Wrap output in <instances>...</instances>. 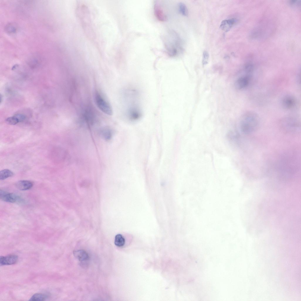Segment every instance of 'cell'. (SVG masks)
Here are the masks:
<instances>
[{
	"label": "cell",
	"instance_id": "cell-1",
	"mask_svg": "<svg viewBox=\"0 0 301 301\" xmlns=\"http://www.w3.org/2000/svg\"><path fill=\"white\" fill-rule=\"evenodd\" d=\"M259 123L258 115L255 112L248 111L243 116L240 122V128L244 134H249L254 132Z\"/></svg>",
	"mask_w": 301,
	"mask_h": 301
},
{
	"label": "cell",
	"instance_id": "cell-2",
	"mask_svg": "<svg viewBox=\"0 0 301 301\" xmlns=\"http://www.w3.org/2000/svg\"><path fill=\"white\" fill-rule=\"evenodd\" d=\"M271 26L268 23H260L251 31L250 38L253 40H260L265 38L271 31Z\"/></svg>",
	"mask_w": 301,
	"mask_h": 301
},
{
	"label": "cell",
	"instance_id": "cell-3",
	"mask_svg": "<svg viewBox=\"0 0 301 301\" xmlns=\"http://www.w3.org/2000/svg\"><path fill=\"white\" fill-rule=\"evenodd\" d=\"M94 98L96 106L102 112L110 116L113 114V111L111 105L99 92L95 91Z\"/></svg>",
	"mask_w": 301,
	"mask_h": 301
},
{
	"label": "cell",
	"instance_id": "cell-4",
	"mask_svg": "<svg viewBox=\"0 0 301 301\" xmlns=\"http://www.w3.org/2000/svg\"><path fill=\"white\" fill-rule=\"evenodd\" d=\"M282 127L286 131L294 133L297 132L300 128L299 120L293 117H287L282 121Z\"/></svg>",
	"mask_w": 301,
	"mask_h": 301
},
{
	"label": "cell",
	"instance_id": "cell-5",
	"mask_svg": "<svg viewBox=\"0 0 301 301\" xmlns=\"http://www.w3.org/2000/svg\"><path fill=\"white\" fill-rule=\"evenodd\" d=\"M282 106L286 109H291L296 105L297 101L295 98L291 95H287L282 98L281 100Z\"/></svg>",
	"mask_w": 301,
	"mask_h": 301
},
{
	"label": "cell",
	"instance_id": "cell-6",
	"mask_svg": "<svg viewBox=\"0 0 301 301\" xmlns=\"http://www.w3.org/2000/svg\"><path fill=\"white\" fill-rule=\"evenodd\" d=\"M0 198L3 201L11 203L19 202L21 200L20 197L17 195L1 190H0Z\"/></svg>",
	"mask_w": 301,
	"mask_h": 301
},
{
	"label": "cell",
	"instance_id": "cell-7",
	"mask_svg": "<svg viewBox=\"0 0 301 301\" xmlns=\"http://www.w3.org/2000/svg\"><path fill=\"white\" fill-rule=\"evenodd\" d=\"M251 75L245 74L240 77L235 83V88L239 90L244 89L247 87L250 83Z\"/></svg>",
	"mask_w": 301,
	"mask_h": 301
},
{
	"label": "cell",
	"instance_id": "cell-8",
	"mask_svg": "<svg viewBox=\"0 0 301 301\" xmlns=\"http://www.w3.org/2000/svg\"><path fill=\"white\" fill-rule=\"evenodd\" d=\"M18 260V256L15 255H10L6 256H1V265H9L16 263Z\"/></svg>",
	"mask_w": 301,
	"mask_h": 301
},
{
	"label": "cell",
	"instance_id": "cell-9",
	"mask_svg": "<svg viewBox=\"0 0 301 301\" xmlns=\"http://www.w3.org/2000/svg\"><path fill=\"white\" fill-rule=\"evenodd\" d=\"M154 13L156 18L161 21L167 20V17L158 2L155 3L154 7Z\"/></svg>",
	"mask_w": 301,
	"mask_h": 301
},
{
	"label": "cell",
	"instance_id": "cell-10",
	"mask_svg": "<svg viewBox=\"0 0 301 301\" xmlns=\"http://www.w3.org/2000/svg\"><path fill=\"white\" fill-rule=\"evenodd\" d=\"M236 18H232L223 20L221 22L220 28L223 31L227 32L230 30L237 22Z\"/></svg>",
	"mask_w": 301,
	"mask_h": 301
},
{
	"label": "cell",
	"instance_id": "cell-11",
	"mask_svg": "<svg viewBox=\"0 0 301 301\" xmlns=\"http://www.w3.org/2000/svg\"><path fill=\"white\" fill-rule=\"evenodd\" d=\"M16 185L17 188L21 190H26L31 189L33 186L32 182L27 180H21L17 182Z\"/></svg>",
	"mask_w": 301,
	"mask_h": 301
},
{
	"label": "cell",
	"instance_id": "cell-12",
	"mask_svg": "<svg viewBox=\"0 0 301 301\" xmlns=\"http://www.w3.org/2000/svg\"><path fill=\"white\" fill-rule=\"evenodd\" d=\"M73 254L74 257L81 262L86 261L89 258L87 253L83 250H74Z\"/></svg>",
	"mask_w": 301,
	"mask_h": 301
},
{
	"label": "cell",
	"instance_id": "cell-13",
	"mask_svg": "<svg viewBox=\"0 0 301 301\" xmlns=\"http://www.w3.org/2000/svg\"><path fill=\"white\" fill-rule=\"evenodd\" d=\"M125 239L121 235L118 234L115 236L114 244L117 246L119 247L123 246L125 244Z\"/></svg>",
	"mask_w": 301,
	"mask_h": 301
},
{
	"label": "cell",
	"instance_id": "cell-14",
	"mask_svg": "<svg viewBox=\"0 0 301 301\" xmlns=\"http://www.w3.org/2000/svg\"><path fill=\"white\" fill-rule=\"evenodd\" d=\"M48 296L45 294L37 293L34 294L30 298L29 301H44L46 299Z\"/></svg>",
	"mask_w": 301,
	"mask_h": 301
},
{
	"label": "cell",
	"instance_id": "cell-15",
	"mask_svg": "<svg viewBox=\"0 0 301 301\" xmlns=\"http://www.w3.org/2000/svg\"><path fill=\"white\" fill-rule=\"evenodd\" d=\"M13 175V173L10 170L7 169H4L0 172V179L4 180L12 176Z\"/></svg>",
	"mask_w": 301,
	"mask_h": 301
},
{
	"label": "cell",
	"instance_id": "cell-16",
	"mask_svg": "<svg viewBox=\"0 0 301 301\" xmlns=\"http://www.w3.org/2000/svg\"><path fill=\"white\" fill-rule=\"evenodd\" d=\"M178 9L180 12L183 15L187 16L188 14V11L185 5L183 3H180L178 4Z\"/></svg>",
	"mask_w": 301,
	"mask_h": 301
},
{
	"label": "cell",
	"instance_id": "cell-17",
	"mask_svg": "<svg viewBox=\"0 0 301 301\" xmlns=\"http://www.w3.org/2000/svg\"><path fill=\"white\" fill-rule=\"evenodd\" d=\"M102 135L104 139L108 140L111 138L112 133L110 129L106 128L102 131Z\"/></svg>",
	"mask_w": 301,
	"mask_h": 301
},
{
	"label": "cell",
	"instance_id": "cell-18",
	"mask_svg": "<svg viewBox=\"0 0 301 301\" xmlns=\"http://www.w3.org/2000/svg\"><path fill=\"white\" fill-rule=\"evenodd\" d=\"M6 122L9 124L14 125L19 122L17 118L14 116L8 117L6 120Z\"/></svg>",
	"mask_w": 301,
	"mask_h": 301
},
{
	"label": "cell",
	"instance_id": "cell-19",
	"mask_svg": "<svg viewBox=\"0 0 301 301\" xmlns=\"http://www.w3.org/2000/svg\"><path fill=\"white\" fill-rule=\"evenodd\" d=\"M209 58V55L208 53L206 51L203 52L202 63L203 66L206 65L208 62Z\"/></svg>",
	"mask_w": 301,
	"mask_h": 301
},
{
	"label": "cell",
	"instance_id": "cell-20",
	"mask_svg": "<svg viewBox=\"0 0 301 301\" xmlns=\"http://www.w3.org/2000/svg\"><path fill=\"white\" fill-rule=\"evenodd\" d=\"M290 5L293 6H299L301 4L300 0H291L289 2Z\"/></svg>",
	"mask_w": 301,
	"mask_h": 301
},
{
	"label": "cell",
	"instance_id": "cell-21",
	"mask_svg": "<svg viewBox=\"0 0 301 301\" xmlns=\"http://www.w3.org/2000/svg\"><path fill=\"white\" fill-rule=\"evenodd\" d=\"M14 116L17 118L19 122L23 121L26 118L25 116L22 114H16Z\"/></svg>",
	"mask_w": 301,
	"mask_h": 301
}]
</instances>
